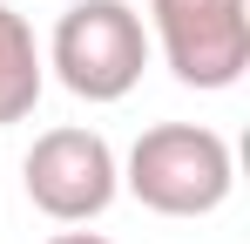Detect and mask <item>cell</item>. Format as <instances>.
<instances>
[{"instance_id": "cell-1", "label": "cell", "mask_w": 250, "mask_h": 244, "mask_svg": "<svg viewBox=\"0 0 250 244\" xmlns=\"http://www.w3.org/2000/svg\"><path fill=\"white\" fill-rule=\"evenodd\" d=\"M122 190L156 217H209L237 190V156L203 122H156L122 156Z\"/></svg>"}, {"instance_id": "cell-2", "label": "cell", "mask_w": 250, "mask_h": 244, "mask_svg": "<svg viewBox=\"0 0 250 244\" xmlns=\"http://www.w3.org/2000/svg\"><path fill=\"white\" fill-rule=\"evenodd\" d=\"M47 68L82 102H122L149 68V27L128 0H75L54 21Z\"/></svg>"}, {"instance_id": "cell-3", "label": "cell", "mask_w": 250, "mask_h": 244, "mask_svg": "<svg viewBox=\"0 0 250 244\" xmlns=\"http://www.w3.org/2000/svg\"><path fill=\"white\" fill-rule=\"evenodd\" d=\"M149 41L183 88H237L250 68V0H149Z\"/></svg>"}, {"instance_id": "cell-4", "label": "cell", "mask_w": 250, "mask_h": 244, "mask_svg": "<svg viewBox=\"0 0 250 244\" xmlns=\"http://www.w3.org/2000/svg\"><path fill=\"white\" fill-rule=\"evenodd\" d=\"M21 183H27V203L41 217H54V224H95L115 203V190H122V163H115L102 129L61 122V129L34 136V149L21 163Z\"/></svg>"}, {"instance_id": "cell-5", "label": "cell", "mask_w": 250, "mask_h": 244, "mask_svg": "<svg viewBox=\"0 0 250 244\" xmlns=\"http://www.w3.org/2000/svg\"><path fill=\"white\" fill-rule=\"evenodd\" d=\"M41 88H47L41 41H34V27H27V14H14V7L0 0V129H14V122L34 116Z\"/></svg>"}, {"instance_id": "cell-6", "label": "cell", "mask_w": 250, "mask_h": 244, "mask_svg": "<svg viewBox=\"0 0 250 244\" xmlns=\"http://www.w3.org/2000/svg\"><path fill=\"white\" fill-rule=\"evenodd\" d=\"M47 244H108V238H102V231H75V224H68V231H54Z\"/></svg>"}]
</instances>
